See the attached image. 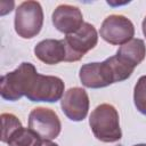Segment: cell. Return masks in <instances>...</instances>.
Returning <instances> with one entry per match:
<instances>
[{"label": "cell", "mask_w": 146, "mask_h": 146, "mask_svg": "<svg viewBox=\"0 0 146 146\" xmlns=\"http://www.w3.org/2000/svg\"><path fill=\"white\" fill-rule=\"evenodd\" d=\"M33 64L23 62L16 70L5 74L0 80V95L3 99L15 102L26 95L31 81L36 74Z\"/></svg>", "instance_id": "7a4b0ae2"}, {"label": "cell", "mask_w": 146, "mask_h": 146, "mask_svg": "<svg viewBox=\"0 0 146 146\" xmlns=\"http://www.w3.org/2000/svg\"><path fill=\"white\" fill-rule=\"evenodd\" d=\"M54 26L62 33L72 34L83 25V15L81 10L72 5H59L51 15Z\"/></svg>", "instance_id": "30bf717a"}, {"label": "cell", "mask_w": 146, "mask_h": 146, "mask_svg": "<svg viewBox=\"0 0 146 146\" xmlns=\"http://www.w3.org/2000/svg\"><path fill=\"white\" fill-rule=\"evenodd\" d=\"M133 103L136 108L146 115V75H141L133 89Z\"/></svg>", "instance_id": "9a60e30c"}, {"label": "cell", "mask_w": 146, "mask_h": 146, "mask_svg": "<svg viewBox=\"0 0 146 146\" xmlns=\"http://www.w3.org/2000/svg\"><path fill=\"white\" fill-rule=\"evenodd\" d=\"M40 146H58V145H57L56 143L51 141V140H43V139H42Z\"/></svg>", "instance_id": "2e32d148"}, {"label": "cell", "mask_w": 146, "mask_h": 146, "mask_svg": "<svg viewBox=\"0 0 146 146\" xmlns=\"http://www.w3.org/2000/svg\"><path fill=\"white\" fill-rule=\"evenodd\" d=\"M133 146H146V144H137V145H133Z\"/></svg>", "instance_id": "ac0fdd59"}, {"label": "cell", "mask_w": 146, "mask_h": 146, "mask_svg": "<svg viewBox=\"0 0 146 146\" xmlns=\"http://www.w3.org/2000/svg\"><path fill=\"white\" fill-rule=\"evenodd\" d=\"M1 123H2V133H1V141L7 143L9 137L22 125V122L18 117L11 113H2L1 114Z\"/></svg>", "instance_id": "5bb4252c"}, {"label": "cell", "mask_w": 146, "mask_h": 146, "mask_svg": "<svg viewBox=\"0 0 146 146\" xmlns=\"http://www.w3.org/2000/svg\"><path fill=\"white\" fill-rule=\"evenodd\" d=\"M79 78L84 87L91 89L104 88L117 82L108 58L100 63L95 62L82 65L79 72Z\"/></svg>", "instance_id": "ba28073f"}, {"label": "cell", "mask_w": 146, "mask_h": 146, "mask_svg": "<svg viewBox=\"0 0 146 146\" xmlns=\"http://www.w3.org/2000/svg\"><path fill=\"white\" fill-rule=\"evenodd\" d=\"M64 90L65 84L60 78L36 73L31 81L25 96L31 102L56 103L62 99Z\"/></svg>", "instance_id": "5b68a950"}, {"label": "cell", "mask_w": 146, "mask_h": 146, "mask_svg": "<svg viewBox=\"0 0 146 146\" xmlns=\"http://www.w3.org/2000/svg\"><path fill=\"white\" fill-rule=\"evenodd\" d=\"M63 41L66 48L65 62H78L89 50L96 47L98 42V33L92 24L84 22L76 32L67 34Z\"/></svg>", "instance_id": "277c9868"}, {"label": "cell", "mask_w": 146, "mask_h": 146, "mask_svg": "<svg viewBox=\"0 0 146 146\" xmlns=\"http://www.w3.org/2000/svg\"><path fill=\"white\" fill-rule=\"evenodd\" d=\"M29 128L41 139L51 140L60 133L62 123L55 111L47 107H35L29 114Z\"/></svg>", "instance_id": "8992f818"}, {"label": "cell", "mask_w": 146, "mask_h": 146, "mask_svg": "<svg viewBox=\"0 0 146 146\" xmlns=\"http://www.w3.org/2000/svg\"><path fill=\"white\" fill-rule=\"evenodd\" d=\"M60 107L63 113L71 121H82L86 119L89 111V97L87 91L80 87L67 89L60 99Z\"/></svg>", "instance_id": "9c48e42d"}, {"label": "cell", "mask_w": 146, "mask_h": 146, "mask_svg": "<svg viewBox=\"0 0 146 146\" xmlns=\"http://www.w3.org/2000/svg\"><path fill=\"white\" fill-rule=\"evenodd\" d=\"M99 34L106 42L114 46H122L133 39L135 26L123 15H110L103 21Z\"/></svg>", "instance_id": "52a82bcc"}, {"label": "cell", "mask_w": 146, "mask_h": 146, "mask_svg": "<svg viewBox=\"0 0 146 146\" xmlns=\"http://www.w3.org/2000/svg\"><path fill=\"white\" fill-rule=\"evenodd\" d=\"M89 125L94 136L103 143H115L122 137L119 113L111 104L98 105L89 116Z\"/></svg>", "instance_id": "6da1fadb"}, {"label": "cell", "mask_w": 146, "mask_h": 146, "mask_svg": "<svg viewBox=\"0 0 146 146\" xmlns=\"http://www.w3.org/2000/svg\"><path fill=\"white\" fill-rule=\"evenodd\" d=\"M34 55L44 64L55 65L60 62H65L66 48L63 40L46 39L34 47Z\"/></svg>", "instance_id": "8fae6325"}, {"label": "cell", "mask_w": 146, "mask_h": 146, "mask_svg": "<svg viewBox=\"0 0 146 146\" xmlns=\"http://www.w3.org/2000/svg\"><path fill=\"white\" fill-rule=\"evenodd\" d=\"M15 31L23 39H32L39 34L43 25V10L38 1L27 0L18 5L15 13Z\"/></svg>", "instance_id": "3957f363"}, {"label": "cell", "mask_w": 146, "mask_h": 146, "mask_svg": "<svg viewBox=\"0 0 146 146\" xmlns=\"http://www.w3.org/2000/svg\"><path fill=\"white\" fill-rule=\"evenodd\" d=\"M116 55L136 67L144 60L146 56L145 42L141 39H131L117 49Z\"/></svg>", "instance_id": "7c38bea8"}, {"label": "cell", "mask_w": 146, "mask_h": 146, "mask_svg": "<svg viewBox=\"0 0 146 146\" xmlns=\"http://www.w3.org/2000/svg\"><path fill=\"white\" fill-rule=\"evenodd\" d=\"M141 29H143V33H144V35H145V38H146V16H145V18H144V21H143Z\"/></svg>", "instance_id": "e0dca14e"}, {"label": "cell", "mask_w": 146, "mask_h": 146, "mask_svg": "<svg viewBox=\"0 0 146 146\" xmlns=\"http://www.w3.org/2000/svg\"><path fill=\"white\" fill-rule=\"evenodd\" d=\"M42 139L30 128L21 127L8 139L9 146H40Z\"/></svg>", "instance_id": "4fadbf2b"}]
</instances>
